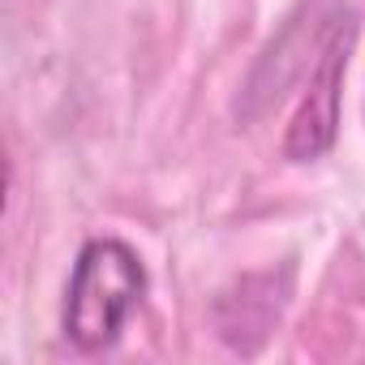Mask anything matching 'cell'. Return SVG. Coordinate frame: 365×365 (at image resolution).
Wrapping results in <instances>:
<instances>
[{
    "label": "cell",
    "instance_id": "1",
    "mask_svg": "<svg viewBox=\"0 0 365 365\" xmlns=\"http://www.w3.org/2000/svg\"><path fill=\"white\" fill-rule=\"evenodd\" d=\"M142 288H146V271L125 241H116V237L91 241L78 254V267L69 279L65 335L86 352L112 344L116 331L125 327L129 309L138 305Z\"/></svg>",
    "mask_w": 365,
    "mask_h": 365
},
{
    "label": "cell",
    "instance_id": "2",
    "mask_svg": "<svg viewBox=\"0 0 365 365\" xmlns=\"http://www.w3.org/2000/svg\"><path fill=\"white\" fill-rule=\"evenodd\" d=\"M344 61H348V31H335L314 78H309V95L301 103V112L292 116L288 129V159H318L331 142H335V108H339V78H344Z\"/></svg>",
    "mask_w": 365,
    "mask_h": 365
}]
</instances>
